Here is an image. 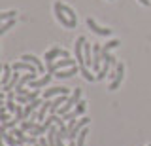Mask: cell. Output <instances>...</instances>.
Instances as JSON below:
<instances>
[{"label": "cell", "instance_id": "6da1fadb", "mask_svg": "<svg viewBox=\"0 0 151 146\" xmlns=\"http://www.w3.org/2000/svg\"><path fill=\"white\" fill-rule=\"evenodd\" d=\"M53 10H55V17H57V21L60 23V25H64L66 29H76V25H78V21H72L68 15L63 12V8H60V2L57 0V2L53 4Z\"/></svg>", "mask_w": 151, "mask_h": 146}, {"label": "cell", "instance_id": "7a4b0ae2", "mask_svg": "<svg viewBox=\"0 0 151 146\" xmlns=\"http://www.w3.org/2000/svg\"><path fill=\"white\" fill-rule=\"evenodd\" d=\"M76 65H78V61H74V59H70V57H66V59H59V61H55V63L47 65V74H55L57 70L70 68V67H76Z\"/></svg>", "mask_w": 151, "mask_h": 146}, {"label": "cell", "instance_id": "3957f363", "mask_svg": "<svg viewBox=\"0 0 151 146\" xmlns=\"http://www.w3.org/2000/svg\"><path fill=\"white\" fill-rule=\"evenodd\" d=\"M85 36H79L78 40H76V61H78L79 65V70L87 68V65H85V57H83V44H85Z\"/></svg>", "mask_w": 151, "mask_h": 146}, {"label": "cell", "instance_id": "277c9868", "mask_svg": "<svg viewBox=\"0 0 151 146\" xmlns=\"http://www.w3.org/2000/svg\"><path fill=\"white\" fill-rule=\"evenodd\" d=\"M59 95H70V89L68 87H63V86H57V87L44 89V93H42L44 101H47V99H53V97H59Z\"/></svg>", "mask_w": 151, "mask_h": 146}, {"label": "cell", "instance_id": "5b68a950", "mask_svg": "<svg viewBox=\"0 0 151 146\" xmlns=\"http://www.w3.org/2000/svg\"><path fill=\"white\" fill-rule=\"evenodd\" d=\"M57 57H70V53H68V51H66V49H63V48H53V49H49V51H47V53H45V65H51V63H55V59Z\"/></svg>", "mask_w": 151, "mask_h": 146}, {"label": "cell", "instance_id": "8992f818", "mask_svg": "<svg viewBox=\"0 0 151 146\" xmlns=\"http://www.w3.org/2000/svg\"><path fill=\"white\" fill-rule=\"evenodd\" d=\"M89 121H91L89 118H81V120H78V121H76V125L68 131V139H70V140H76V137H78V135L85 129V127L89 125Z\"/></svg>", "mask_w": 151, "mask_h": 146}, {"label": "cell", "instance_id": "52a82bcc", "mask_svg": "<svg viewBox=\"0 0 151 146\" xmlns=\"http://www.w3.org/2000/svg\"><path fill=\"white\" fill-rule=\"evenodd\" d=\"M87 27L94 32V34H98V36H110V34H111L110 29H106V27H100L96 21L93 19V17H87Z\"/></svg>", "mask_w": 151, "mask_h": 146}, {"label": "cell", "instance_id": "ba28073f", "mask_svg": "<svg viewBox=\"0 0 151 146\" xmlns=\"http://www.w3.org/2000/svg\"><path fill=\"white\" fill-rule=\"evenodd\" d=\"M93 68L96 72L102 68V46H98V44L93 46Z\"/></svg>", "mask_w": 151, "mask_h": 146}, {"label": "cell", "instance_id": "9c48e42d", "mask_svg": "<svg viewBox=\"0 0 151 146\" xmlns=\"http://www.w3.org/2000/svg\"><path fill=\"white\" fill-rule=\"evenodd\" d=\"M123 78H125V65H123V63H117V76H115V80L110 84V87H108V89H110V91H115V89L121 86Z\"/></svg>", "mask_w": 151, "mask_h": 146}, {"label": "cell", "instance_id": "30bf717a", "mask_svg": "<svg viewBox=\"0 0 151 146\" xmlns=\"http://www.w3.org/2000/svg\"><path fill=\"white\" fill-rule=\"evenodd\" d=\"M21 61H27V63H30V65H34V67L38 68V72H44V63H42V61L40 59H38L36 57V55H32V53H25V55H23V57H21Z\"/></svg>", "mask_w": 151, "mask_h": 146}, {"label": "cell", "instance_id": "8fae6325", "mask_svg": "<svg viewBox=\"0 0 151 146\" xmlns=\"http://www.w3.org/2000/svg\"><path fill=\"white\" fill-rule=\"evenodd\" d=\"M79 72V65H76V67H70V68H63V70H57V72H55V78H72L74 76V74H78Z\"/></svg>", "mask_w": 151, "mask_h": 146}, {"label": "cell", "instance_id": "7c38bea8", "mask_svg": "<svg viewBox=\"0 0 151 146\" xmlns=\"http://www.w3.org/2000/svg\"><path fill=\"white\" fill-rule=\"evenodd\" d=\"M51 82V74H44L42 78H36V80H32L28 86H30L32 89H40V87H45L47 84Z\"/></svg>", "mask_w": 151, "mask_h": 146}, {"label": "cell", "instance_id": "4fadbf2b", "mask_svg": "<svg viewBox=\"0 0 151 146\" xmlns=\"http://www.w3.org/2000/svg\"><path fill=\"white\" fill-rule=\"evenodd\" d=\"M66 101H68V95H59V97H55L53 101H51V108H49V112H51V114H57V112H59V108L63 106Z\"/></svg>", "mask_w": 151, "mask_h": 146}, {"label": "cell", "instance_id": "5bb4252c", "mask_svg": "<svg viewBox=\"0 0 151 146\" xmlns=\"http://www.w3.org/2000/svg\"><path fill=\"white\" fill-rule=\"evenodd\" d=\"M13 70H25V72H38V68L34 67V65L27 63V61H19V63L13 65ZM40 74V72H38Z\"/></svg>", "mask_w": 151, "mask_h": 146}, {"label": "cell", "instance_id": "9a60e30c", "mask_svg": "<svg viewBox=\"0 0 151 146\" xmlns=\"http://www.w3.org/2000/svg\"><path fill=\"white\" fill-rule=\"evenodd\" d=\"M12 76H13V67H9V65H4V72H2V89L8 86L9 82H12Z\"/></svg>", "mask_w": 151, "mask_h": 146}, {"label": "cell", "instance_id": "2e32d148", "mask_svg": "<svg viewBox=\"0 0 151 146\" xmlns=\"http://www.w3.org/2000/svg\"><path fill=\"white\" fill-rule=\"evenodd\" d=\"M83 57H85V65H87V68L93 67V48H91L89 42L83 44Z\"/></svg>", "mask_w": 151, "mask_h": 146}, {"label": "cell", "instance_id": "e0dca14e", "mask_svg": "<svg viewBox=\"0 0 151 146\" xmlns=\"http://www.w3.org/2000/svg\"><path fill=\"white\" fill-rule=\"evenodd\" d=\"M6 110H8V112H13V114H15V110H17V105H15V93H13V91L6 93Z\"/></svg>", "mask_w": 151, "mask_h": 146}, {"label": "cell", "instance_id": "ac0fdd59", "mask_svg": "<svg viewBox=\"0 0 151 146\" xmlns=\"http://www.w3.org/2000/svg\"><path fill=\"white\" fill-rule=\"evenodd\" d=\"M51 108V99H47V101H44V105L40 106V110H38V114H36V118H38V121H42V120H45V112Z\"/></svg>", "mask_w": 151, "mask_h": 146}, {"label": "cell", "instance_id": "d6986e66", "mask_svg": "<svg viewBox=\"0 0 151 146\" xmlns=\"http://www.w3.org/2000/svg\"><path fill=\"white\" fill-rule=\"evenodd\" d=\"M38 125H40V123H38L36 120H32V118H30V120H23L21 121V129L23 131H32V129H36Z\"/></svg>", "mask_w": 151, "mask_h": 146}, {"label": "cell", "instance_id": "ffe728a7", "mask_svg": "<svg viewBox=\"0 0 151 146\" xmlns=\"http://www.w3.org/2000/svg\"><path fill=\"white\" fill-rule=\"evenodd\" d=\"M79 101H81V89H79V87H76L74 91H72V95L68 97V102H70L72 106H76Z\"/></svg>", "mask_w": 151, "mask_h": 146}, {"label": "cell", "instance_id": "44dd1931", "mask_svg": "<svg viewBox=\"0 0 151 146\" xmlns=\"http://www.w3.org/2000/svg\"><path fill=\"white\" fill-rule=\"evenodd\" d=\"M110 67H113V65L104 61V63H102V68L98 70V74H96V80H104V78H106L108 74H110Z\"/></svg>", "mask_w": 151, "mask_h": 146}, {"label": "cell", "instance_id": "7402d4cb", "mask_svg": "<svg viewBox=\"0 0 151 146\" xmlns=\"http://www.w3.org/2000/svg\"><path fill=\"white\" fill-rule=\"evenodd\" d=\"M121 42L117 40V38H113V40H110V42H106V44L102 46V53H110V49H113V48H117Z\"/></svg>", "mask_w": 151, "mask_h": 146}, {"label": "cell", "instance_id": "603a6c76", "mask_svg": "<svg viewBox=\"0 0 151 146\" xmlns=\"http://www.w3.org/2000/svg\"><path fill=\"white\" fill-rule=\"evenodd\" d=\"M60 8H63V12H64L66 15H68L70 19H72V21H78V15H76V12H74L70 6H66V4H63V2H60Z\"/></svg>", "mask_w": 151, "mask_h": 146}, {"label": "cell", "instance_id": "cb8c5ba5", "mask_svg": "<svg viewBox=\"0 0 151 146\" xmlns=\"http://www.w3.org/2000/svg\"><path fill=\"white\" fill-rule=\"evenodd\" d=\"M15 15H17V12H15V10L2 12V13H0V23H2V21H9V19H15Z\"/></svg>", "mask_w": 151, "mask_h": 146}, {"label": "cell", "instance_id": "d4e9b609", "mask_svg": "<svg viewBox=\"0 0 151 146\" xmlns=\"http://www.w3.org/2000/svg\"><path fill=\"white\" fill-rule=\"evenodd\" d=\"M87 135H89V127H85V129L81 131V133L78 135V146H85V139H87Z\"/></svg>", "mask_w": 151, "mask_h": 146}, {"label": "cell", "instance_id": "484cf974", "mask_svg": "<svg viewBox=\"0 0 151 146\" xmlns=\"http://www.w3.org/2000/svg\"><path fill=\"white\" fill-rule=\"evenodd\" d=\"M13 25H15V19H9L6 23H2V25H0V34H4V32H6L8 29H12Z\"/></svg>", "mask_w": 151, "mask_h": 146}, {"label": "cell", "instance_id": "4316f807", "mask_svg": "<svg viewBox=\"0 0 151 146\" xmlns=\"http://www.w3.org/2000/svg\"><path fill=\"white\" fill-rule=\"evenodd\" d=\"M85 105H87V102H85V101H79L78 105H76V108H74V110L78 112V116H81L83 112H85V108H87V106H85Z\"/></svg>", "mask_w": 151, "mask_h": 146}, {"label": "cell", "instance_id": "83f0119b", "mask_svg": "<svg viewBox=\"0 0 151 146\" xmlns=\"http://www.w3.org/2000/svg\"><path fill=\"white\" fill-rule=\"evenodd\" d=\"M15 101L19 102V105H25V102H30L27 95H17V93H15Z\"/></svg>", "mask_w": 151, "mask_h": 146}, {"label": "cell", "instance_id": "f1b7e54d", "mask_svg": "<svg viewBox=\"0 0 151 146\" xmlns=\"http://www.w3.org/2000/svg\"><path fill=\"white\" fill-rule=\"evenodd\" d=\"M38 144H40V146H51L49 142H47L45 137H38Z\"/></svg>", "mask_w": 151, "mask_h": 146}, {"label": "cell", "instance_id": "f546056e", "mask_svg": "<svg viewBox=\"0 0 151 146\" xmlns=\"http://www.w3.org/2000/svg\"><path fill=\"white\" fill-rule=\"evenodd\" d=\"M2 72H4V65H0V82H2ZM0 91H2V84H0Z\"/></svg>", "mask_w": 151, "mask_h": 146}, {"label": "cell", "instance_id": "4dcf8cb0", "mask_svg": "<svg viewBox=\"0 0 151 146\" xmlns=\"http://www.w3.org/2000/svg\"><path fill=\"white\" fill-rule=\"evenodd\" d=\"M138 2L142 4V6H151V2H149V0H138Z\"/></svg>", "mask_w": 151, "mask_h": 146}, {"label": "cell", "instance_id": "1f68e13d", "mask_svg": "<svg viewBox=\"0 0 151 146\" xmlns=\"http://www.w3.org/2000/svg\"><path fill=\"white\" fill-rule=\"evenodd\" d=\"M0 146H4V135H0Z\"/></svg>", "mask_w": 151, "mask_h": 146}, {"label": "cell", "instance_id": "d6a6232c", "mask_svg": "<svg viewBox=\"0 0 151 146\" xmlns=\"http://www.w3.org/2000/svg\"><path fill=\"white\" fill-rule=\"evenodd\" d=\"M68 146H78V144H76V140H70V144Z\"/></svg>", "mask_w": 151, "mask_h": 146}, {"label": "cell", "instance_id": "836d02e7", "mask_svg": "<svg viewBox=\"0 0 151 146\" xmlns=\"http://www.w3.org/2000/svg\"><path fill=\"white\" fill-rule=\"evenodd\" d=\"M2 105H6V102H4V99H0V106H2Z\"/></svg>", "mask_w": 151, "mask_h": 146}, {"label": "cell", "instance_id": "e575fe53", "mask_svg": "<svg viewBox=\"0 0 151 146\" xmlns=\"http://www.w3.org/2000/svg\"><path fill=\"white\" fill-rule=\"evenodd\" d=\"M0 99H4V91H0Z\"/></svg>", "mask_w": 151, "mask_h": 146}, {"label": "cell", "instance_id": "d590c367", "mask_svg": "<svg viewBox=\"0 0 151 146\" xmlns=\"http://www.w3.org/2000/svg\"><path fill=\"white\" fill-rule=\"evenodd\" d=\"M34 146H40V144H34Z\"/></svg>", "mask_w": 151, "mask_h": 146}, {"label": "cell", "instance_id": "8d00e7d4", "mask_svg": "<svg viewBox=\"0 0 151 146\" xmlns=\"http://www.w3.org/2000/svg\"><path fill=\"white\" fill-rule=\"evenodd\" d=\"M23 146H27V144H23Z\"/></svg>", "mask_w": 151, "mask_h": 146}, {"label": "cell", "instance_id": "74e56055", "mask_svg": "<svg viewBox=\"0 0 151 146\" xmlns=\"http://www.w3.org/2000/svg\"><path fill=\"white\" fill-rule=\"evenodd\" d=\"M147 146H151V144H147Z\"/></svg>", "mask_w": 151, "mask_h": 146}]
</instances>
